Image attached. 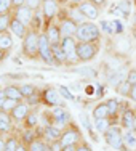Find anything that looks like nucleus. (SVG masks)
<instances>
[{
  "label": "nucleus",
  "mask_w": 136,
  "mask_h": 151,
  "mask_svg": "<svg viewBox=\"0 0 136 151\" xmlns=\"http://www.w3.org/2000/svg\"><path fill=\"white\" fill-rule=\"evenodd\" d=\"M70 16H72V21L74 23H82L83 24V15H82L80 10H70Z\"/></svg>",
  "instance_id": "34"
},
{
  "label": "nucleus",
  "mask_w": 136,
  "mask_h": 151,
  "mask_svg": "<svg viewBox=\"0 0 136 151\" xmlns=\"http://www.w3.org/2000/svg\"><path fill=\"white\" fill-rule=\"evenodd\" d=\"M117 8H119V12L122 13V16L127 18L131 13V3H130V0H122V2H119V3H117Z\"/></svg>",
  "instance_id": "22"
},
{
  "label": "nucleus",
  "mask_w": 136,
  "mask_h": 151,
  "mask_svg": "<svg viewBox=\"0 0 136 151\" xmlns=\"http://www.w3.org/2000/svg\"><path fill=\"white\" fill-rule=\"evenodd\" d=\"M23 2H26V0H13V3L18 6H23Z\"/></svg>",
  "instance_id": "52"
},
{
  "label": "nucleus",
  "mask_w": 136,
  "mask_h": 151,
  "mask_svg": "<svg viewBox=\"0 0 136 151\" xmlns=\"http://www.w3.org/2000/svg\"><path fill=\"white\" fill-rule=\"evenodd\" d=\"M45 132H46V135H48L50 138H59L61 137V130L56 127V125H48Z\"/></svg>",
  "instance_id": "27"
},
{
  "label": "nucleus",
  "mask_w": 136,
  "mask_h": 151,
  "mask_svg": "<svg viewBox=\"0 0 136 151\" xmlns=\"http://www.w3.org/2000/svg\"><path fill=\"white\" fill-rule=\"evenodd\" d=\"M10 29H11V32L16 35V37L23 39L26 37V24L23 23V21H19L18 18H13V19H10Z\"/></svg>",
  "instance_id": "8"
},
{
  "label": "nucleus",
  "mask_w": 136,
  "mask_h": 151,
  "mask_svg": "<svg viewBox=\"0 0 136 151\" xmlns=\"http://www.w3.org/2000/svg\"><path fill=\"white\" fill-rule=\"evenodd\" d=\"M26 3H27V6H29V8H37L38 5H40V0H26Z\"/></svg>",
  "instance_id": "45"
},
{
  "label": "nucleus",
  "mask_w": 136,
  "mask_h": 151,
  "mask_svg": "<svg viewBox=\"0 0 136 151\" xmlns=\"http://www.w3.org/2000/svg\"><path fill=\"white\" fill-rule=\"evenodd\" d=\"M11 3H13V0H0V15H6L10 12Z\"/></svg>",
  "instance_id": "32"
},
{
  "label": "nucleus",
  "mask_w": 136,
  "mask_h": 151,
  "mask_svg": "<svg viewBox=\"0 0 136 151\" xmlns=\"http://www.w3.org/2000/svg\"><path fill=\"white\" fill-rule=\"evenodd\" d=\"M112 27H114V34H120V32L123 31V26H122V23L119 19L112 21Z\"/></svg>",
  "instance_id": "41"
},
{
  "label": "nucleus",
  "mask_w": 136,
  "mask_h": 151,
  "mask_svg": "<svg viewBox=\"0 0 136 151\" xmlns=\"http://www.w3.org/2000/svg\"><path fill=\"white\" fill-rule=\"evenodd\" d=\"M16 18L19 21H23L24 24L26 23H29V21L32 19V8H29V6H19L18 8V12H16Z\"/></svg>",
  "instance_id": "14"
},
{
  "label": "nucleus",
  "mask_w": 136,
  "mask_h": 151,
  "mask_svg": "<svg viewBox=\"0 0 136 151\" xmlns=\"http://www.w3.org/2000/svg\"><path fill=\"white\" fill-rule=\"evenodd\" d=\"M135 130H136V114H135Z\"/></svg>",
  "instance_id": "58"
},
{
  "label": "nucleus",
  "mask_w": 136,
  "mask_h": 151,
  "mask_svg": "<svg viewBox=\"0 0 136 151\" xmlns=\"http://www.w3.org/2000/svg\"><path fill=\"white\" fill-rule=\"evenodd\" d=\"M123 145H125V150L127 151H135L136 150V134L133 129L125 132L123 135Z\"/></svg>",
  "instance_id": "9"
},
{
  "label": "nucleus",
  "mask_w": 136,
  "mask_h": 151,
  "mask_svg": "<svg viewBox=\"0 0 136 151\" xmlns=\"http://www.w3.org/2000/svg\"><path fill=\"white\" fill-rule=\"evenodd\" d=\"M53 117H55V121H56V127H59V125H63L64 122L67 121V113L64 109H59V108H56L55 111H53Z\"/></svg>",
  "instance_id": "21"
},
{
  "label": "nucleus",
  "mask_w": 136,
  "mask_h": 151,
  "mask_svg": "<svg viewBox=\"0 0 136 151\" xmlns=\"http://www.w3.org/2000/svg\"><path fill=\"white\" fill-rule=\"evenodd\" d=\"M93 114H95V119H107V117L110 116L109 108H107V103H101V105H98L95 108V111H93Z\"/></svg>",
  "instance_id": "17"
},
{
  "label": "nucleus",
  "mask_w": 136,
  "mask_h": 151,
  "mask_svg": "<svg viewBox=\"0 0 136 151\" xmlns=\"http://www.w3.org/2000/svg\"><path fill=\"white\" fill-rule=\"evenodd\" d=\"M51 52H53V56H55V61H58V63H64V61H67L66 52H64V48L59 44L58 45H51Z\"/></svg>",
  "instance_id": "18"
},
{
  "label": "nucleus",
  "mask_w": 136,
  "mask_h": 151,
  "mask_svg": "<svg viewBox=\"0 0 136 151\" xmlns=\"http://www.w3.org/2000/svg\"><path fill=\"white\" fill-rule=\"evenodd\" d=\"M61 47L64 48V52L67 55V61H72V60L78 58L77 56V44L72 37H64L63 42H61Z\"/></svg>",
  "instance_id": "6"
},
{
  "label": "nucleus",
  "mask_w": 136,
  "mask_h": 151,
  "mask_svg": "<svg viewBox=\"0 0 136 151\" xmlns=\"http://www.w3.org/2000/svg\"><path fill=\"white\" fill-rule=\"evenodd\" d=\"M43 100H45L46 105H50V106L59 105V95H58V92L53 90V88H48V90H45V93H43Z\"/></svg>",
  "instance_id": "13"
},
{
  "label": "nucleus",
  "mask_w": 136,
  "mask_h": 151,
  "mask_svg": "<svg viewBox=\"0 0 136 151\" xmlns=\"http://www.w3.org/2000/svg\"><path fill=\"white\" fill-rule=\"evenodd\" d=\"M46 35H48L50 44H51V45H58L59 44V39H61V29H59V27H56V26H50Z\"/></svg>",
  "instance_id": "16"
},
{
  "label": "nucleus",
  "mask_w": 136,
  "mask_h": 151,
  "mask_svg": "<svg viewBox=\"0 0 136 151\" xmlns=\"http://www.w3.org/2000/svg\"><path fill=\"white\" fill-rule=\"evenodd\" d=\"M96 55V47L87 42H80L77 44V56L82 61H90L91 58H95Z\"/></svg>",
  "instance_id": "4"
},
{
  "label": "nucleus",
  "mask_w": 136,
  "mask_h": 151,
  "mask_svg": "<svg viewBox=\"0 0 136 151\" xmlns=\"http://www.w3.org/2000/svg\"><path fill=\"white\" fill-rule=\"evenodd\" d=\"M101 27H103V31H104V32H107V34H114L112 23H109V21H101Z\"/></svg>",
  "instance_id": "40"
},
{
  "label": "nucleus",
  "mask_w": 136,
  "mask_h": 151,
  "mask_svg": "<svg viewBox=\"0 0 136 151\" xmlns=\"http://www.w3.org/2000/svg\"><path fill=\"white\" fill-rule=\"evenodd\" d=\"M106 142L109 143L112 148L115 150H125L123 145V134L119 127H109V130L106 132ZM127 151V150H125Z\"/></svg>",
  "instance_id": "3"
},
{
  "label": "nucleus",
  "mask_w": 136,
  "mask_h": 151,
  "mask_svg": "<svg viewBox=\"0 0 136 151\" xmlns=\"http://www.w3.org/2000/svg\"><path fill=\"white\" fill-rule=\"evenodd\" d=\"M123 82V71H117V73H114L112 76L109 77V84L114 85V87H119V85Z\"/></svg>",
  "instance_id": "24"
},
{
  "label": "nucleus",
  "mask_w": 136,
  "mask_h": 151,
  "mask_svg": "<svg viewBox=\"0 0 136 151\" xmlns=\"http://www.w3.org/2000/svg\"><path fill=\"white\" fill-rule=\"evenodd\" d=\"M19 90H21V93H23V96H32V95H34L35 87H34V85H31V84H24Z\"/></svg>",
  "instance_id": "33"
},
{
  "label": "nucleus",
  "mask_w": 136,
  "mask_h": 151,
  "mask_svg": "<svg viewBox=\"0 0 136 151\" xmlns=\"http://www.w3.org/2000/svg\"><path fill=\"white\" fill-rule=\"evenodd\" d=\"M77 32V23H74L72 19H64L61 24V34H64L66 37H70L72 34Z\"/></svg>",
  "instance_id": "11"
},
{
  "label": "nucleus",
  "mask_w": 136,
  "mask_h": 151,
  "mask_svg": "<svg viewBox=\"0 0 136 151\" xmlns=\"http://www.w3.org/2000/svg\"><path fill=\"white\" fill-rule=\"evenodd\" d=\"M77 151H91V148H90V146H87V145H83V146H80Z\"/></svg>",
  "instance_id": "51"
},
{
  "label": "nucleus",
  "mask_w": 136,
  "mask_h": 151,
  "mask_svg": "<svg viewBox=\"0 0 136 151\" xmlns=\"http://www.w3.org/2000/svg\"><path fill=\"white\" fill-rule=\"evenodd\" d=\"M91 3H95V5H104L106 0H90Z\"/></svg>",
  "instance_id": "49"
},
{
  "label": "nucleus",
  "mask_w": 136,
  "mask_h": 151,
  "mask_svg": "<svg viewBox=\"0 0 136 151\" xmlns=\"http://www.w3.org/2000/svg\"><path fill=\"white\" fill-rule=\"evenodd\" d=\"M29 103H31V105H34V103H37V98H35L34 95H32V96H29Z\"/></svg>",
  "instance_id": "53"
},
{
  "label": "nucleus",
  "mask_w": 136,
  "mask_h": 151,
  "mask_svg": "<svg viewBox=\"0 0 136 151\" xmlns=\"http://www.w3.org/2000/svg\"><path fill=\"white\" fill-rule=\"evenodd\" d=\"M128 96H130V98L136 103V85H131V90H130V95H128Z\"/></svg>",
  "instance_id": "47"
},
{
  "label": "nucleus",
  "mask_w": 136,
  "mask_h": 151,
  "mask_svg": "<svg viewBox=\"0 0 136 151\" xmlns=\"http://www.w3.org/2000/svg\"><path fill=\"white\" fill-rule=\"evenodd\" d=\"M16 151H27L26 148H24V146H18V150Z\"/></svg>",
  "instance_id": "55"
},
{
  "label": "nucleus",
  "mask_w": 136,
  "mask_h": 151,
  "mask_svg": "<svg viewBox=\"0 0 136 151\" xmlns=\"http://www.w3.org/2000/svg\"><path fill=\"white\" fill-rule=\"evenodd\" d=\"M80 121H82V124H83V127L90 130V129H91V124H90V121H88V117L85 116V113L80 114Z\"/></svg>",
  "instance_id": "42"
},
{
  "label": "nucleus",
  "mask_w": 136,
  "mask_h": 151,
  "mask_svg": "<svg viewBox=\"0 0 136 151\" xmlns=\"http://www.w3.org/2000/svg\"><path fill=\"white\" fill-rule=\"evenodd\" d=\"M3 58V52H2V48H0V60Z\"/></svg>",
  "instance_id": "57"
},
{
  "label": "nucleus",
  "mask_w": 136,
  "mask_h": 151,
  "mask_svg": "<svg viewBox=\"0 0 136 151\" xmlns=\"http://www.w3.org/2000/svg\"><path fill=\"white\" fill-rule=\"evenodd\" d=\"M135 111L131 109H125L123 111V116H122V124H123L125 129H135Z\"/></svg>",
  "instance_id": "12"
},
{
  "label": "nucleus",
  "mask_w": 136,
  "mask_h": 151,
  "mask_svg": "<svg viewBox=\"0 0 136 151\" xmlns=\"http://www.w3.org/2000/svg\"><path fill=\"white\" fill-rule=\"evenodd\" d=\"M16 150H18V145L15 138H10L8 142H5V150L3 151H16Z\"/></svg>",
  "instance_id": "37"
},
{
  "label": "nucleus",
  "mask_w": 136,
  "mask_h": 151,
  "mask_svg": "<svg viewBox=\"0 0 136 151\" xmlns=\"http://www.w3.org/2000/svg\"><path fill=\"white\" fill-rule=\"evenodd\" d=\"M8 15H0V32H5L6 27H8Z\"/></svg>",
  "instance_id": "35"
},
{
  "label": "nucleus",
  "mask_w": 136,
  "mask_h": 151,
  "mask_svg": "<svg viewBox=\"0 0 136 151\" xmlns=\"http://www.w3.org/2000/svg\"><path fill=\"white\" fill-rule=\"evenodd\" d=\"M82 12V15L85 18H88V19H96L98 18V8H96L95 3L91 2H83L80 3V8H78Z\"/></svg>",
  "instance_id": "7"
},
{
  "label": "nucleus",
  "mask_w": 136,
  "mask_h": 151,
  "mask_svg": "<svg viewBox=\"0 0 136 151\" xmlns=\"http://www.w3.org/2000/svg\"><path fill=\"white\" fill-rule=\"evenodd\" d=\"M10 130V117L6 116V113H0V132Z\"/></svg>",
  "instance_id": "25"
},
{
  "label": "nucleus",
  "mask_w": 136,
  "mask_h": 151,
  "mask_svg": "<svg viewBox=\"0 0 136 151\" xmlns=\"http://www.w3.org/2000/svg\"><path fill=\"white\" fill-rule=\"evenodd\" d=\"M24 52L29 56H34L35 53H38V37L35 35V32H29L24 37Z\"/></svg>",
  "instance_id": "5"
},
{
  "label": "nucleus",
  "mask_w": 136,
  "mask_h": 151,
  "mask_svg": "<svg viewBox=\"0 0 136 151\" xmlns=\"http://www.w3.org/2000/svg\"><path fill=\"white\" fill-rule=\"evenodd\" d=\"M43 13H45V16L48 18V19L58 13V5H56L55 0H45L43 2Z\"/></svg>",
  "instance_id": "15"
},
{
  "label": "nucleus",
  "mask_w": 136,
  "mask_h": 151,
  "mask_svg": "<svg viewBox=\"0 0 136 151\" xmlns=\"http://www.w3.org/2000/svg\"><path fill=\"white\" fill-rule=\"evenodd\" d=\"M16 106H18V101H16V100H10V98H6V100H5V103H3V108H2V109L5 111V113H8V111H13Z\"/></svg>",
  "instance_id": "30"
},
{
  "label": "nucleus",
  "mask_w": 136,
  "mask_h": 151,
  "mask_svg": "<svg viewBox=\"0 0 136 151\" xmlns=\"http://www.w3.org/2000/svg\"><path fill=\"white\" fill-rule=\"evenodd\" d=\"M59 93H61V96H64L66 100H75V96L67 90V87H64V85H61V87H59Z\"/></svg>",
  "instance_id": "38"
},
{
  "label": "nucleus",
  "mask_w": 136,
  "mask_h": 151,
  "mask_svg": "<svg viewBox=\"0 0 136 151\" xmlns=\"http://www.w3.org/2000/svg\"><path fill=\"white\" fill-rule=\"evenodd\" d=\"M135 23H136V16H135Z\"/></svg>",
  "instance_id": "59"
},
{
  "label": "nucleus",
  "mask_w": 136,
  "mask_h": 151,
  "mask_svg": "<svg viewBox=\"0 0 136 151\" xmlns=\"http://www.w3.org/2000/svg\"><path fill=\"white\" fill-rule=\"evenodd\" d=\"M3 150H5V142L0 138V151H3Z\"/></svg>",
  "instance_id": "54"
},
{
  "label": "nucleus",
  "mask_w": 136,
  "mask_h": 151,
  "mask_svg": "<svg viewBox=\"0 0 136 151\" xmlns=\"http://www.w3.org/2000/svg\"><path fill=\"white\" fill-rule=\"evenodd\" d=\"M101 32H99V27L95 26L91 23H83L77 27L75 32V37L80 42H87V44H91L93 40H98Z\"/></svg>",
  "instance_id": "1"
},
{
  "label": "nucleus",
  "mask_w": 136,
  "mask_h": 151,
  "mask_svg": "<svg viewBox=\"0 0 136 151\" xmlns=\"http://www.w3.org/2000/svg\"><path fill=\"white\" fill-rule=\"evenodd\" d=\"M63 151H77V150L74 148V145H70V146H64Z\"/></svg>",
  "instance_id": "50"
},
{
  "label": "nucleus",
  "mask_w": 136,
  "mask_h": 151,
  "mask_svg": "<svg viewBox=\"0 0 136 151\" xmlns=\"http://www.w3.org/2000/svg\"><path fill=\"white\" fill-rule=\"evenodd\" d=\"M50 146H51V151H61V148H63L61 142H55L53 145H50Z\"/></svg>",
  "instance_id": "46"
},
{
  "label": "nucleus",
  "mask_w": 136,
  "mask_h": 151,
  "mask_svg": "<svg viewBox=\"0 0 136 151\" xmlns=\"http://www.w3.org/2000/svg\"><path fill=\"white\" fill-rule=\"evenodd\" d=\"M127 82H128L130 85H136V71H131V73H128Z\"/></svg>",
  "instance_id": "43"
},
{
  "label": "nucleus",
  "mask_w": 136,
  "mask_h": 151,
  "mask_svg": "<svg viewBox=\"0 0 136 151\" xmlns=\"http://www.w3.org/2000/svg\"><path fill=\"white\" fill-rule=\"evenodd\" d=\"M38 53H40V56L43 58L46 64L55 63V56H53V52H51V44H50L46 34L38 35Z\"/></svg>",
  "instance_id": "2"
},
{
  "label": "nucleus",
  "mask_w": 136,
  "mask_h": 151,
  "mask_svg": "<svg viewBox=\"0 0 136 151\" xmlns=\"http://www.w3.org/2000/svg\"><path fill=\"white\" fill-rule=\"evenodd\" d=\"M72 3H83V0H70Z\"/></svg>",
  "instance_id": "56"
},
{
  "label": "nucleus",
  "mask_w": 136,
  "mask_h": 151,
  "mask_svg": "<svg viewBox=\"0 0 136 151\" xmlns=\"http://www.w3.org/2000/svg\"><path fill=\"white\" fill-rule=\"evenodd\" d=\"M74 73L83 74V76H90V77H95L96 76V71L93 69V68H77V69H74Z\"/></svg>",
  "instance_id": "31"
},
{
  "label": "nucleus",
  "mask_w": 136,
  "mask_h": 151,
  "mask_svg": "<svg viewBox=\"0 0 136 151\" xmlns=\"http://www.w3.org/2000/svg\"><path fill=\"white\" fill-rule=\"evenodd\" d=\"M107 108H109V113L110 114H115L117 113V108H119L117 100H109V101H107Z\"/></svg>",
  "instance_id": "39"
},
{
  "label": "nucleus",
  "mask_w": 136,
  "mask_h": 151,
  "mask_svg": "<svg viewBox=\"0 0 136 151\" xmlns=\"http://www.w3.org/2000/svg\"><path fill=\"white\" fill-rule=\"evenodd\" d=\"M11 47H13L11 35H8V34L0 35V48H2V50H8V48H11Z\"/></svg>",
  "instance_id": "23"
},
{
  "label": "nucleus",
  "mask_w": 136,
  "mask_h": 151,
  "mask_svg": "<svg viewBox=\"0 0 136 151\" xmlns=\"http://www.w3.org/2000/svg\"><path fill=\"white\" fill-rule=\"evenodd\" d=\"M77 140H78V134H77L75 130H67V132H64V134L61 135L59 142H61V145H63V148H64V146L74 145Z\"/></svg>",
  "instance_id": "10"
},
{
  "label": "nucleus",
  "mask_w": 136,
  "mask_h": 151,
  "mask_svg": "<svg viewBox=\"0 0 136 151\" xmlns=\"http://www.w3.org/2000/svg\"><path fill=\"white\" fill-rule=\"evenodd\" d=\"M95 125H96V130H98V132H104V134H106V132L107 130H109V121H107V119H96V122H95Z\"/></svg>",
  "instance_id": "26"
},
{
  "label": "nucleus",
  "mask_w": 136,
  "mask_h": 151,
  "mask_svg": "<svg viewBox=\"0 0 136 151\" xmlns=\"http://www.w3.org/2000/svg\"><path fill=\"white\" fill-rule=\"evenodd\" d=\"M3 93H5L6 98L16 100V101H19V100L23 98V93H21V90H19V88H16V87H6L5 90H3Z\"/></svg>",
  "instance_id": "20"
},
{
  "label": "nucleus",
  "mask_w": 136,
  "mask_h": 151,
  "mask_svg": "<svg viewBox=\"0 0 136 151\" xmlns=\"http://www.w3.org/2000/svg\"><path fill=\"white\" fill-rule=\"evenodd\" d=\"M130 90H131V85L128 84L127 81H123V82L119 85V87H117V92H119L120 95H123V96H128V95H130Z\"/></svg>",
  "instance_id": "28"
},
{
  "label": "nucleus",
  "mask_w": 136,
  "mask_h": 151,
  "mask_svg": "<svg viewBox=\"0 0 136 151\" xmlns=\"http://www.w3.org/2000/svg\"><path fill=\"white\" fill-rule=\"evenodd\" d=\"M5 100H6L5 93H3L2 90H0V109H2V108H3V103H5Z\"/></svg>",
  "instance_id": "48"
},
{
  "label": "nucleus",
  "mask_w": 136,
  "mask_h": 151,
  "mask_svg": "<svg viewBox=\"0 0 136 151\" xmlns=\"http://www.w3.org/2000/svg\"><path fill=\"white\" fill-rule=\"evenodd\" d=\"M26 119H27V125H29V127H32L34 124H37V116H35V114H29Z\"/></svg>",
  "instance_id": "44"
},
{
  "label": "nucleus",
  "mask_w": 136,
  "mask_h": 151,
  "mask_svg": "<svg viewBox=\"0 0 136 151\" xmlns=\"http://www.w3.org/2000/svg\"><path fill=\"white\" fill-rule=\"evenodd\" d=\"M117 48H119L120 52H130V42H128L127 39L120 37L119 40H117Z\"/></svg>",
  "instance_id": "29"
},
{
  "label": "nucleus",
  "mask_w": 136,
  "mask_h": 151,
  "mask_svg": "<svg viewBox=\"0 0 136 151\" xmlns=\"http://www.w3.org/2000/svg\"><path fill=\"white\" fill-rule=\"evenodd\" d=\"M11 116L15 117V119H18V121L26 119V117L29 116V113H27V106L26 105H18L15 109L11 111Z\"/></svg>",
  "instance_id": "19"
},
{
  "label": "nucleus",
  "mask_w": 136,
  "mask_h": 151,
  "mask_svg": "<svg viewBox=\"0 0 136 151\" xmlns=\"http://www.w3.org/2000/svg\"><path fill=\"white\" fill-rule=\"evenodd\" d=\"M46 145H43L42 142H38V140H35V142L31 143V151H45Z\"/></svg>",
  "instance_id": "36"
}]
</instances>
